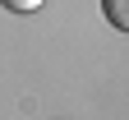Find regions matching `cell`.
Listing matches in <instances>:
<instances>
[{
	"mask_svg": "<svg viewBox=\"0 0 129 120\" xmlns=\"http://www.w3.org/2000/svg\"><path fill=\"white\" fill-rule=\"evenodd\" d=\"M5 9H14V14H32V9H42L46 0H0Z\"/></svg>",
	"mask_w": 129,
	"mask_h": 120,
	"instance_id": "2",
	"label": "cell"
},
{
	"mask_svg": "<svg viewBox=\"0 0 129 120\" xmlns=\"http://www.w3.org/2000/svg\"><path fill=\"white\" fill-rule=\"evenodd\" d=\"M102 19L115 28V32L129 37V0H102Z\"/></svg>",
	"mask_w": 129,
	"mask_h": 120,
	"instance_id": "1",
	"label": "cell"
}]
</instances>
